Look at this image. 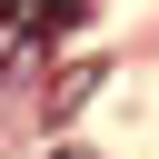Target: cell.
Wrapping results in <instances>:
<instances>
[{
  "label": "cell",
  "mask_w": 159,
  "mask_h": 159,
  "mask_svg": "<svg viewBox=\"0 0 159 159\" xmlns=\"http://www.w3.org/2000/svg\"><path fill=\"white\" fill-rule=\"evenodd\" d=\"M50 159H89V149H50Z\"/></svg>",
  "instance_id": "2"
},
{
  "label": "cell",
  "mask_w": 159,
  "mask_h": 159,
  "mask_svg": "<svg viewBox=\"0 0 159 159\" xmlns=\"http://www.w3.org/2000/svg\"><path fill=\"white\" fill-rule=\"evenodd\" d=\"M70 10H80V0H40V20H50V30H60V20H70Z\"/></svg>",
  "instance_id": "1"
}]
</instances>
